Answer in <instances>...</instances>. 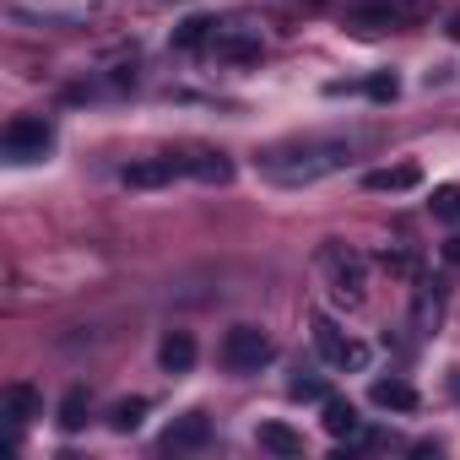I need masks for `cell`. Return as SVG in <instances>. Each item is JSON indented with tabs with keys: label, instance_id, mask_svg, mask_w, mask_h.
Here are the masks:
<instances>
[{
	"label": "cell",
	"instance_id": "cell-24",
	"mask_svg": "<svg viewBox=\"0 0 460 460\" xmlns=\"http://www.w3.org/2000/svg\"><path fill=\"white\" fill-rule=\"evenodd\" d=\"M444 261H449V266H460V234H455V239L444 244Z\"/></svg>",
	"mask_w": 460,
	"mask_h": 460
},
{
	"label": "cell",
	"instance_id": "cell-14",
	"mask_svg": "<svg viewBox=\"0 0 460 460\" xmlns=\"http://www.w3.org/2000/svg\"><path fill=\"white\" fill-rule=\"evenodd\" d=\"M417 163H395V168H374L363 173V190H417Z\"/></svg>",
	"mask_w": 460,
	"mask_h": 460
},
{
	"label": "cell",
	"instance_id": "cell-16",
	"mask_svg": "<svg viewBox=\"0 0 460 460\" xmlns=\"http://www.w3.org/2000/svg\"><path fill=\"white\" fill-rule=\"evenodd\" d=\"M44 411V401H39V390L33 385H6V417L22 428V422H33Z\"/></svg>",
	"mask_w": 460,
	"mask_h": 460
},
{
	"label": "cell",
	"instance_id": "cell-6",
	"mask_svg": "<svg viewBox=\"0 0 460 460\" xmlns=\"http://www.w3.org/2000/svg\"><path fill=\"white\" fill-rule=\"evenodd\" d=\"M206 444H211V417L206 411H190V417L168 422V433L157 438L163 455H190V449H206Z\"/></svg>",
	"mask_w": 460,
	"mask_h": 460
},
{
	"label": "cell",
	"instance_id": "cell-20",
	"mask_svg": "<svg viewBox=\"0 0 460 460\" xmlns=\"http://www.w3.org/2000/svg\"><path fill=\"white\" fill-rule=\"evenodd\" d=\"M428 206H433V217H438V222H460V190H455V184H438Z\"/></svg>",
	"mask_w": 460,
	"mask_h": 460
},
{
	"label": "cell",
	"instance_id": "cell-1",
	"mask_svg": "<svg viewBox=\"0 0 460 460\" xmlns=\"http://www.w3.org/2000/svg\"><path fill=\"white\" fill-rule=\"evenodd\" d=\"M261 163V173H271V179H282V184H309V179H320V173H331V168H341L347 163V146H320V141H309V146H277V152H266V157H255Z\"/></svg>",
	"mask_w": 460,
	"mask_h": 460
},
{
	"label": "cell",
	"instance_id": "cell-22",
	"mask_svg": "<svg viewBox=\"0 0 460 460\" xmlns=\"http://www.w3.org/2000/svg\"><path fill=\"white\" fill-rule=\"evenodd\" d=\"M438 314H444V304L422 293V298H417V325H422V331H433V325H438Z\"/></svg>",
	"mask_w": 460,
	"mask_h": 460
},
{
	"label": "cell",
	"instance_id": "cell-21",
	"mask_svg": "<svg viewBox=\"0 0 460 460\" xmlns=\"http://www.w3.org/2000/svg\"><path fill=\"white\" fill-rule=\"evenodd\" d=\"M395 93H401L395 76H374V82H368V98H374V103H395Z\"/></svg>",
	"mask_w": 460,
	"mask_h": 460
},
{
	"label": "cell",
	"instance_id": "cell-2",
	"mask_svg": "<svg viewBox=\"0 0 460 460\" xmlns=\"http://www.w3.org/2000/svg\"><path fill=\"white\" fill-rule=\"evenodd\" d=\"M271 358H277V347H271V336H266L261 325H234V331L222 336V363H227V374H261Z\"/></svg>",
	"mask_w": 460,
	"mask_h": 460
},
{
	"label": "cell",
	"instance_id": "cell-10",
	"mask_svg": "<svg viewBox=\"0 0 460 460\" xmlns=\"http://www.w3.org/2000/svg\"><path fill=\"white\" fill-rule=\"evenodd\" d=\"M184 157V173L200 179V184H227L234 179V163H227L222 152H179Z\"/></svg>",
	"mask_w": 460,
	"mask_h": 460
},
{
	"label": "cell",
	"instance_id": "cell-15",
	"mask_svg": "<svg viewBox=\"0 0 460 460\" xmlns=\"http://www.w3.org/2000/svg\"><path fill=\"white\" fill-rule=\"evenodd\" d=\"M255 438H261V449H271V455H304V433H293L288 422H261Z\"/></svg>",
	"mask_w": 460,
	"mask_h": 460
},
{
	"label": "cell",
	"instance_id": "cell-8",
	"mask_svg": "<svg viewBox=\"0 0 460 460\" xmlns=\"http://www.w3.org/2000/svg\"><path fill=\"white\" fill-rule=\"evenodd\" d=\"M179 173H184V157H179V152H163V157L130 163V168H125V184H130V190H157V184H173Z\"/></svg>",
	"mask_w": 460,
	"mask_h": 460
},
{
	"label": "cell",
	"instance_id": "cell-7",
	"mask_svg": "<svg viewBox=\"0 0 460 460\" xmlns=\"http://www.w3.org/2000/svg\"><path fill=\"white\" fill-rule=\"evenodd\" d=\"M401 22H417V12L401 6V0H374V6L347 12V28H358V33H385V28H401Z\"/></svg>",
	"mask_w": 460,
	"mask_h": 460
},
{
	"label": "cell",
	"instance_id": "cell-23",
	"mask_svg": "<svg viewBox=\"0 0 460 460\" xmlns=\"http://www.w3.org/2000/svg\"><path fill=\"white\" fill-rule=\"evenodd\" d=\"M293 401H325V385L320 379H293Z\"/></svg>",
	"mask_w": 460,
	"mask_h": 460
},
{
	"label": "cell",
	"instance_id": "cell-17",
	"mask_svg": "<svg viewBox=\"0 0 460 460\" xmlns=\"http://www.w3.org/2000/svg\"><path fill=\"white\" fill-rule=\"evenodd\" d=\"M211 33H217V22H211V17H190V22H179L173 49H200V44H211Z\"/></svg>",
	"mask_w": 460,
	"mask_h": 460
},
{
	"label": "cell",
	"instance_id": "cell-5",
	"mask_svg": "<svg viewBox=\"0 0 460 460\" xmlns=\"http://www.w3.org/2000/svg\"><path fill=\"white\" fill-rule=\"evenodd\" d=\"M55 146L49 119H12L6 125V163H44Z\"/></svg>",
	"mask_w": 460,
	"mask_h": 460
},
{
	"label": "cell",
	"instance_id": "cell-19",
	"mask_svg": "<svg viewBox=\"0 0 460 460\" xmlns=\"http://www.w3.org/2000/svg\"><path fill=\"white\" fill-rule=\"evenodd\" d=\"M141 417H146V395H130V401H114L109 428L114 433H130V428H141Z\"/></svg>",
	"mask_w": 460,
	"mask_h": 460
},
{
	"label": "cell",
	"instance_id": "cell-25",
	"mask_svg": "<svg viewBox=\"0 0 460 460\" xmlns=\"http://www.w3.org/2000/svg\"><path fill=\"white\" fill-rule=\"evenodd\" d=\"M444 33H449V39H455V44H460V12H455V17H449V22H444Z\"/></svg>",
	"mask_w": 460,
	"mask_h": 460
},
{
	"label": "cell",
	"instance_id": "cell-18",
	"mask_svg": "<svg viewBox=\"0 0 460 460\" xmlns=\"http://www.w3.org/2000/svg\"><path fill=\"white\" fill-rule=\"evenodd\" d=\"M87 406H93V401H87V390H82V385H76V390H66V401H60V428H66V433L87 428Z\"/></svg>",
	"mask_w": 460,
	"mask_h": 460
},
{
	"label": "cell",
	"instance_id": "cell-4",
	"mask_svg": "<svg viewBox=\"0 0 460 460\" xmlns=\"http://www.w3.org/2000/svg\"><path fill=\"white\" fill-rule=\"evenodd\" d=\"M320 271L331 277V293H336V298H347V304L363 298V282H368L363 255H352V250H341V244H325V250H320Z\"/></svg>",
	"mask_w": 460,
	"mask_h": 460
},
{
	"label": "cell",
	"instance_id": "cell-3",
	"mask_svg": "<svg viewBox=\"0 0 460 460\" xmlns=\"http://www.w3.org/2000/svg\"><path fill=\"white\" fill-rule=\"evenodd\" d=\"M314 347H320V358H325L331 368H352V374H363V368H368V347H363V341H352L331 314H314Z\"/></svg>",
	"mask_w": 460,
	"mask_h": 460
},
{
	"label": "cell",
	"instance_id": "cell-12",
	"mask_svg": "<svg viewBox=\"0 0 460 460\" xmlns=\"http://www.w3.org/2000/svg\"><path fill=\"white\" fill-rule=\"evenodd\" d=\"M320 422H325V433L331 438H358V406L352 401H341V395H325V411H320Z\"/></svg>",
	"mask_w": 460,
	"mask_h": 460
},
{
	"label": "cell",
	"instance_id": "cell-11",
	"mask_svg": "<svg viewBox=\"0 0 460 460\" xmlns=\"http://www.w3.org/2000/svg\"><path fill=\"white\" fill-rule=\"evenodd\" d=\"M157 363H163L168 374H190V368H195V336H190V331H168L163 347H157Z\"/></svg>",
	"mask_w": 460,
	"mask_h": 460
},
{
	"label": "cell",
	"instance_id": "cell-13",
	"mask_svg": "<svg viewBox=\"0 0 460 460\" xmlns=\"http://www.w3.org/2000/svg\"><path fill=\"white\" fill-rule=\"evenodd\" d=\"M368 401H374V406H385V411H417V390H411L406 379H374Z\"/></svg>",
	"mask_w": 460,
	"mask_h": 460
},
{
	"label": "cell",
	"instance_id": "cell-9",
	"mask_svg": "<svg viewBox=\"0 0 460 460\" xmlns=\"http://www.w3.org/2000/svg\"><path fill=\"white\" fill-rule=\"evenodd\" d=\"M211 55H222V60H261V39H255L250 28L217 22V33H211Z\"/></svg>",
	"mask_w": 460,
	"mask_h": 460
}]
</instances>
